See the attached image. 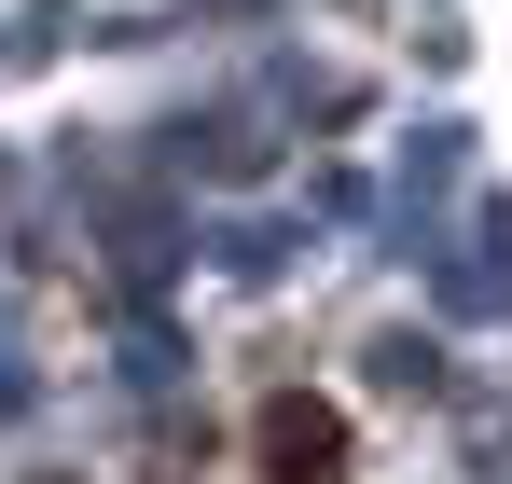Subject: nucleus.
I'll list each match as a JSON object with an SVG mask.
<instances>
[{
  "instance_id": "1",
  "label": "nucleus",
  "mask_w": 512,
  "mask_h": 484,
  "mask_svg": "<svg viewBox=\"0 0 512 484\" xmlns=\"http://www.w3.org/2000/svg\"><path fill=\"white\" fill-rule=\"evenodd\" d=\"M346 402H305V388H277V402L250 415V471L263 484H346Z\"/></svg>"
}]
</instances>
